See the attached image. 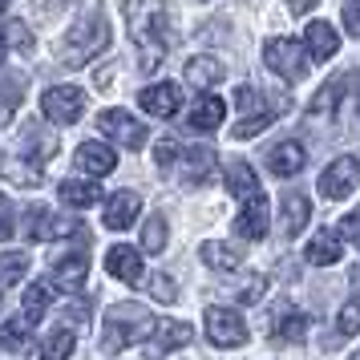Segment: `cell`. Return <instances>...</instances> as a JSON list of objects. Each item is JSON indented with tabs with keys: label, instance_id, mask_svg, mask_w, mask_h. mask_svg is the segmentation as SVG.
<instances>
[{
	"label": "cell",
	"instance_id": "obj_1",
	"mask_svg": "<svg viewBox=\"0 0 360 360\" xmlns=\"http://www.w3.org/2000/svg\"><path fill=\"white\" fill-rule=\"evenodd\" d=\"M126 25L138 53L142 69H158L166 61V4L162 0H126Z\"/></svg>",
	"mask_w": 360,
	"mask_h": 360
},
{
	"label": "cell",
	"instance_id": "obj_25",
	"mask_svg": "<svg viewBox=\"0 0 360 360\" xmlns=\"http://www.w3.org/2000/svg\"><path fill=\"white\" fill-rule=\"evenodd\" d=\"M98 198H101L98 182H85V179L61 182V202H69V207H94Z\"/></svg>",
	"mask_w": 360,
	"mask_h": 360
},
{
	"label": "cell",
	"instance_id": "obj_16",
	"mask_svg": "<svg viewBox=\"0 0 360 360\" xmlns=\"http://www.w3.org/2000/svg\"><path fill=\"white\" fill-rule=\"evenodd\" d=\"M308 263H316V267H332V263L344 259V235L340 231H320V235H311L308 243Z\"/></svg>",
	"mask_w": 360,
	"mask_h": 360
},
{
	"label": "cell",
	"instance_id": "obj_39",
	"mask_svg": "<svg viewBox=\"0 0 360 360\" xmlns=\"http://www.w3.org/2000/svg\"><path fill=\"white\" fill-rule=\"evenodd\" d=\"M13 231H17V223H13V202H8V195H0V243L13 239Z\"/></svg>",
	"mask_w": 360,
	"mask_h": 360
},
{
	"label": "cell",
	"instance_id": "obj_22",
	"mask_svg": "<svg viewBox=\"0 0 360 360\" xmlns=\"http://www.w3.org/2000/svg\"><path fill=\"white\" fill-rule=\"evenodd\" d=\"M308 328H311V320L304 316V311H279L271 336H276L279 344H300L304 336H308Z\"/></svg>",
	"mask_w": 360,
	"mask_h": 360
},
{
	"label": "cell",
	"instance_id": "obj_38",
	"mask_svg": "<svg viewBox=\"0 0 360 360\" xmlns=\"http://www.w3.org/2000/svg\"><path fill=\"white\" fill-rule=\"evenodd\" d=\"M4 41H13V45H17L20 53H29V49H33V33L25 29V20H13V25H8V37H4Z\"/></svg>",
	"mask_w": 360,
	"mask_h": 360
},
{
	"label": "cell",
	"instance_id": "obj_33",
	"mask_svg": "<svg viewBox=\"0 0 360 360\" xmlns=\"http://www.w3.org/2000/svg\"><path fill=\"white\" fill-rule=\"evenodd\" d=\"M17 101H20V77H8V82H4V94H0V126H8Z\"/></svg>",
	"mask_w": 360,
	"mask_h": 360
},
{
	"label": "cell",
	"instance_id": "obj_29",
	"mask_svg": "<svg viewBox=\"0 0 360 360\" xmlns=\"http://www.w3.org/2000/svg\"><path fill=\"white\" fill-rule=\"evenodd\" d=\"M198 255H202L207 267H223V271H235V267H239V255H235L227 243H202Z\"/></svg>",
	"mask_w": 360,
	"mask_h": 360
},
{
	"label": "cell",
	"instance_id": "obj_28",
	"mask_svg": "<svg viewBox=\"0 0 360 360\" xmlns=\"http://www.w3.org/2000/svg\"><path fill=\"white\" fill-rule=\"evenodd\" d=\"M25 276H29V255H20V251L0 255V292L13 288V283H20Z\"/></svg>",
	"mask_w": 360,
	"mask_h": 360
},
{
	"label": "cell",
	"instance_id": "obj_11",
	"mask_svg": "<svg viewBox=\"0 0 360 360\" xmlns=\"http://www.w3.org/2000/svg\"><path fill=\"white\" fill-rule=\"evenodd\" d=\"M267 214H271V207H267V195L263 191L243 198V211L235 219V235L239 239H263L267 235Z\"/></svg>",
	"mask_w": 360,
	"mask_h": 360
},
{
	"label": "cell",
	"instance_id": "obj_3",
	"mask_svg": "<svg viewBox=\"0 0 360 360\" xmlns=\"http://www.w3.org/2000/svg\"><path fill=\"white\" fill-rule=\"evenodd\" d=\"M110 45V25L98 17V13H89V17H82L73 29L65 33V41H61V61L65 65H85L94 53H101Z\"/></svg>",
	"mask_w": 360,
	"mask_h": 360
},
{
	"label": "cell",
	"instance_id": "obj_19",
	"mask_svg": "<svg viewBox=\"0 0 360 360\" xmlns=\"http://www.w3.org/2000/svg\"><path fill=\"white\" fill-rule=\"evenodd\" d=\"M186 82H191V89H214L223 82V61L219 57H191L186 61Z\"/></svg>",
	"mask_w": 360,
	"mask_h": 360
},
{
	"label": "cell",
	"instance_id": "obj_45",
	"mask_svg": "<svg viewBox=\"0 0 360 360\" xmlns=\"http://www.w3.org/2000/svg\"><path fill=\"white\" fill-rule=\"evenodd\" d=\"M4 53H8V41H4V33H0V65H4Z\"/></svg>",
	"mask_w": 360,
	"mask_h": 360
},
{
	"label": "cell",
	"instance_id": "obj_47",
	"mask_svg": "<svg viewBox=\"0 0 360 360\" xmlns=\"http://www.w3.org/2000/svg\"><path fill=\"white\" fill-rule=\"evenodd\" d=\"M352 360H360V352H356V356H352Z\"/></svg>",
	"mask_w": 360,
	"mask_h": 360
},
{
	"label": "cell",
	"instance_id": "obj_42",
	"mask_svg": "<svg viewBox=\"0 0 360 360\" xmlns=\"http://www.w3.org/2000/svg\"><path fill=\"white\" fill-rule=\"evenodd\" d=\"M174 158H179V142H170V138H166V142H158V150H154V162L170 166Z\"/></svg>",
	"mask_w": 360,
	"mask_h": 360
},
{
	"label": "cell",
	"instance_id": "obj_34",
	"mask_svg": "<svg viewBox=\"0 0 360 360\" xmlns=\"http://www.w3.org/2000/svg\"><path fill=\"white\" fill-rule=\"evenodd\" d=\"M271 122H276V114H255V117H243V122H239V126H235L231 134L243 142V138H255V134H263L267 126H271Z\"/></svg>",
	"mask_w": 360,
	"mask_h": 360
},
{
	"label": "cell",
	"instance_id": "obj_43",
	"mask_svg": "<svg viewBox=\"0 0 360 360\" xmlns=\"http://www.w3.org/2000/svg\"><path fill=\"white\" fill-rule=\"evenodd\" d=\"M340 231H344V235H352V239H360V211H352V214H344V223H340Z\"/></svg>",
	"mask_w": 360,
	"mask_h": 360
},
{
	"label": "cell",
	"instance_id": "obj_32",
	"mask_svg": "<svg viewBox=\"0 0 360 360\" xmlns=\"http://www.w3.org/2000/svg\"><path fill=\"white\" fill-rule=\"evenodd\" d=\"M29 332H33V324L20 316V320H8V324H0V344L4 348H25L29 344Z\"/></svg>",
	"mask_w": 360,
	"mask_h": 360
},
{
	"label": "cell",
	"instance_id": "obj_4",
	"mask_svg": "<svg viewBox=\"0 0 360 360\" xmlns=\"http://www.w3.org/2000/svg\"><path fill=\"white\" fill-rule=\"evenodd\" d=\"M263 61H267L271 73L288 77V82H300V77L308 73V53H304V45L292 41V37H271V41L263 45Z\"/></svg>",
	"mask_w": 360,
	"mask_h": 360
},
{
	"label": "cell",
	"instance_id": "obj_20",
	"mask_svg": "<svg viewBox=\"0 0 360 360\" xmlns=\"http://www.w3.org/2000/svg\"><path fill=\"white\" fill-rule=\"evenodd\" d=\"M211 174H214V150H207V146L186 150V158H182V179L191 182V186H202Z\"/></svg>",
	"mask_w": 360,
	"mask_h": 360
},
{
	"label": "cell",
	"instance_id": "obj_6",
	"mask_svg": "<svg viewBox=\"0 0 360 360\" xmlns=\"http://www.w3.org/2000/svg\"><path fill=\"white\" fill-rule=\"evenodd\" d=\"M41 110L57 126H73L85 114V89H77V85H53V89H45V98H41Z\"/></svg>",
	"mask_w": 360,
	"mask_h": 360
},
{
	"label": "cell",
	"instance_id": "obj_9",
	"mask_svg": "<svg viewBox=\"0 0 360 360\" xmlns=\"http://www.w3.org/2000/svg\"><path fill=\"white\" fill-rule=\"evenodd\" d=\"M77 227V223H65L61 214H53L49 207H29L25 211V235L33 239V243H49V239H61L69 231Z\"/></svg>",
	"mask_w": 360,
	"mask_h": 360
},
{
	"label": "cell",
	"instance_id": "obj_35",
	"mask_svg": "<svg viewBox=\"0 0 360 360\" xmlns=\"http://www.w3.org/2000/svg\"><path fill=\"white\" fill-rule=\"evenodd\" d=\"M336 324H340L344 336H356L360 332V300H348L340 308V316H336Z\"/></svg>",
	"mask_w": 360,
	"mask_h": 360
},
{
	"label": "cell",
	"instance_id": "obj_23",
	"mask_svg": "<svg viewBox=\"0 0 360 360\" xmlns=\"http://www.w3.org/2000/svg\"><path fill=\"white\" fill-rule=\"evenodd\" d=\"M308 219H311L308 195H283V235H288V239L308 227Z\"/></svg>",
	"mask_w": 360,
	"mask_h": 360
},
{
	"label": "cell",
	"instance_id": "obj_46",
	"mask_svg": "<svg viewBox=\"0 0 360 360\" xmlns=\"http://www.w3.org/2000/svg\"><path fill=\"white\" fill-rule=\"evenodd\" d=\"M8 4H13V0H0V13H4V8H8Z\"/></svg>",
	"mask_w": 360,
	"mask_h": 360
},
{
	"label": "cell",
	"instance_id": "obj_31",
	"mask_svg": "<svg viewBox=\"0 0 360 360\" xmlns=\"http://www.w3.org/2000/svg\"><path fill=\"white\" fill-rule=\"evenodd\" d=\"M166 219L162 214H154V219H146V227H142V251H150V255H158L166 247Z\"/></svg>",
	"mask_w": 360,
	"mask_h": 360
},
{
	"label": "cell",
	"instance_id": "obj_12",
	"mask_svg": "<svg viewBox=\"0 0 360 360\" xmlns=\"http://www.w3.org/2000/svg\"><path fill=\"white\" fill-rule=\"evenodd\" d=\"M191 324H182V320H158V332H154V340L146 344V360H162L170 356L174 348L182 344H191Z\"/></svg>",
	"mask_w": 360,
	"mask_h": 360
},
{
	"label": "cell",
	"instance_id": "obj_18",
	"mask_svg": "<svg viewBox=\"0 0 360 360\" xmlns=\"http://www.w3.org/2000/svg\"><path fill=\"white\" fill-rule=\"evenodd\" d=\"M304 45H308L311 61H328V57H336V49H340V37H336L332 25L316 20V25H308V33H304Z\"/></svg>",
	"mask_w": 360,
	"mask_h": 360
},
{
	"label": "cell",
	"instance_id": "obj_8",
	"mask_svg": "<svg viewBox=\"0 0 360 360\" xmlns=\"http://www.w3.org/2000/svg\"><path fill=\"white\" fill-rule=\"evenodd\" d=\"M360 186V158H336L320 174V195L324 198H348Z\"/></svg>",
	"mask_w": 360,
	"mask_h": 360
},
{
	"label": "cell",
	"instance_id": "obj_41",
	"mask_svg": "<svg viewBox=\"0 0 360 360\" xmlns=\"http://www.w3.org/2000/svg\"><path fill=\"white\" fill-rule=\"evenodd\" d=\"M344 29L360 37V0H344Z\"/></svg>",
	"mask_w": 360,
	"mask_h": 360
},
{
	"label": "cell",
	"instance_id": "obj_7",
	"mask_svg": "<svg viewBox=\"0 0 360 360\" xmlns=\"http://www.w3.org/2000/svg\"><path fill=\"white\" fill-rule=\"evenodd\" d=\"M98 130L105 134V138H114L117 146H126V150H142L146 146V126H142L134 114H126V110H101L98 114Z\"/></svg>",
	"mask_w": 360,
	"mask_h": 360
},
{
	"label": "cell",
	"instance_id": "obj_37",
	"mask_svg": "<svg viewBox=\"0 0 360 360\" xmlns=\"http://www.w3.org/2000/svg\"><path fill=\"white\" fill-rule=\"evenodd\" d=\"M150 295H154L158 304H174V300H179L174 279H170V276H154V279H150Z\"/></svg>",
	"mask_w": 360,
	"mask_h": 360
},
{
	"label": "cell",
	"instance_id": "obj_40",
	"mask_svg": "<svg viewBox=\"0 0 360 360\" xmlns=\"http://www.w3.org/2000/svg\"><path fill=\"white\" fill-rule=\"evenodd\" d=\"M263 288H267V279H263V276L247 279L243 288H239V300H243V304H259V300H263Z\"/></svg>",
	"mask_w": 360,
	"mask_h": 360
},
{
	"label": "cell",
	"instance_id": "obj_30",
	"mask_svg": "<svg viewBox=\"0 0 360 360\" xmlns=\"http://www.w3.org/2000/svg\"><path fill=\"white\" fill-rule=\"evenodd\" d=\"M69 356H73V332H69V328L49 332V340L41 348V360H69Z\"/></svg>",
	"mask_w": 360,
	"mask_h": 360
},
{
	"label": "cell",
	"instance_id": "obj_24",
	"mask_svg": "<svg viewBox=\"0 0 360 360\" xmlns=\"http://www.w3.org/2000/svg\"><path fill=\"white\" fill-rule=\"evenodd\" d=\"M227 191L239 198H251L259 195V182H255V170L243 162V158H235V162H227Z\"/></svg>",
	"mask_w": 360,
	"mask_h": 360
},
{
	"label": "cell",
	"instance_id": "obj_13",
	"mask_svg": "<svg viewBox=\"0 0 360 360\" xmlns=\"http://www.w3.org/2000/svg\"><path fill=\"white\" fill-rule=\"evenodd\" d=\"M138 211H142V195H134V191H117V195H110V202H105V227L110 231H126L138 219Z\"/></svg>",
	"mask_w": 360,
	"mask_h": 360
},
{
	"label": "cell",
	"instance_id": "obj_36",
	"mask_svg": "<svg viewBox=\"0 0 360 360\" xmlns=\"http://www.w3.org/2000/svg\"><path fill=\"white\" fill-rule=\"evenodd\" d=\"M235 98H239V105L247 110V117H255V114H271V110L263 105V94H259V89H251V85H243V89H239Z\"/></svg>",
	"mask_w": 360,
	"mask_h": 360
},
{
	"label": "cell",
	"instance_id": "obj_21",
	"mask_svg": "<svg viewBox=\"0 0 360 360\" xmlns=\"http://www.w3.org/2000/svg\"><path fill=\"white\" fill-rule=\"evenodd\" d=\"M223 114H227V105H223V98H198L195 105H191V130H214V126H223Z\"/></svg>",
	"mask_w": 360,
	"mask_h": 360
},
{
	"label": "cell",
	"instance_id": "obj_17",
	"mask_svg": "<svg viewBox=\"0 0 360 360\" xmlns=\"http://www.w3.org/2000/svg\"><path fill=\"white\" fill-rule=\"evenodd\" d=\"M77 166H82L85 174L101 179V174H110L117 166V154L105 146V142H82V146H77Z\"/></svg>",
	"mask_w": 360,
	"mask_h": 360
},
{
	"label": "cell",
	"instance_id": "obj_10",
	"mask_svg": "<svg viewBox=\"0 0 360 360\" xmlns=\"http://www.w3.org/2000/svg\"><path fill=\"white\" fill-rule=\"evenodd\" d=\"M138 101H142V110L150 117H174L182 105V89L174 82H158V85H146L138 94Z\"/></svg>",
	"mask_w": 360,
	"mask_h": 360
},
{
	"label": "cell",
	"instance_id": "obj_44",
	"mask_svg": "<svg viewBox=\"0 0 360 360\" xmlns=\"http://www.w3.org/2000/svg\"><path fill=\"white\" fill-rule=\"evenodd\" d=\"M316 4H320V0H288V8H292L295 17H304V13H311Z\"/></svg>",
	"mask_w": 360,
	"mask_h": 360
},
{
	"label": "cell",
	"instance_id": "obj_2",
	"mask_svg": "<svg viewBox=\"0 0 360 360\" xmlns=\"http://www.w3.org/2000/svg\"><path fill=\"white\" fill-rule=\"evenodd\" d=\"M105 340H101V352H122L126 344H138V340H146L150 332H154V316H150L142 304H110L105 308Z\"/></svg>",
	"mask_w": 360,
	"mask_h": 360
},
{
	"label": "cell",
	"instance_id": "obj_5",
	"mask_svg": "<svg viewBox=\"0 0 360 360\" xmlns=\"http://www.w3.org/2000/svg\"><path fill=\"white\" fill-rule=\"evenodd\" d=\"M202 328H207V336H211L214 348H239V344H247V324L243 316L235 308H223V304H211L207 308V316H202Z\"/></svg>",
	"mask_w": 360,
	"mask_h": 360
},
{
	"label": "cell",
	"instance_id": "obj_14",
	"mask_svg": "<svg viewBox=\"0 0 360 360\" xmlns=\"http://www.w3.org/2000/svg\"><path fill=\"white\" fill-rule=\"evenodd\" d=\"M304 162H308V154H304L300 142H279V146L267 150V170H271L276 179H292V174H300Z\"/></svg>",
	"mask_w": 360,
	"mask_h": 360
},
{
	"label": "cell",
	"instance_id": "obj_15",
	"mask_svg": "<svg viewBox=\"0 0 360 360\" xmlns=\"http://www.w3.org/2000/svg\"><path fill=\"white\" fill-rule=\"evenodd\" d=\"M105 271L114 279H122V283H138V279H142V255H138L134 247L117 243V247L105 251Z\"/></svg>",
	"mask_w": 360,
	"mask_h": 360
},
{
	"label": "cell",
	"instance_id": "obj_27",
	"mask_svg": "<svg viewBox=\"0 0 360 360\" xmlns=\"http://www.w3.org/2000/svg\"><path fill=\"white\" fill-rule=\"evenodd\" d=\"M49 304H53V288L49 283H29V292H25V320L37 324V320L49 311Z\"/></svg>",
	"mask_w": 360,
	"mask_h": 360
},
{
	"label": "cell",
	"instance_id": "obj_26",
	"mask_svg": "<svg viewBox=\"0 0 360 360\" xmlns=\"http://www.w3.org/2000/svg\"><path fill=\"white\" fill-rule=\"evenodd\" d=\"M85 276H89V259H85V255H69V259H61L53 267V279H57L61 288H82Z\"/></svg>",
	"mask_w": 360,
	"mask_h": 360
}]
</instances>
